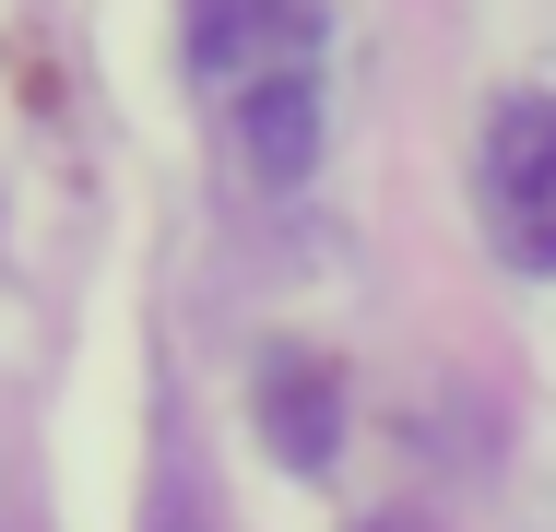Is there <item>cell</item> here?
I'll return each mask as SVG.
<instances>
[{"mask_svg": "<svg viewBox=\"0 0 556 532\" xmlns=\"http://www.w3.org/2000/svg\"><path fill=\"white\" fill-rule=\"evenodd\" d=\"M473 190H485L497 261H509V273H556V96H509L485 118Z\"/></svg>", "mask_w": 556, "mask_h": 532, "instance_id": "2", "label": "cell"}, {"mask_svg": "<svg viewBox=\"0 0 556 532\" xmlns=\"http://www.w3.org/2000/svg\"><path fill=\"white\" fill-rule=\"evenodd\" d=\"M154 532H202V521H154Z\"/></svg>", "mask_w": 556, "mask_h": 532, "instance_id": "4", "label": "cell"}, {"mask_svg": "<svg viewBox=\"0 0 556 532\" xmlns=\"http://www.w3.org/2000/svg\"><path fill=\"white\" fill-rule=\"evenodd\" d=\"M261 438L296 473H332V438H343V367L332 355H273L261 367Z\"/></svg>", "mask_w": 556, "mask_h": 532, "instance_id": "3", "label": "cell"}, {"mask_svg": "<svg viewBox=\"0 0 556 532\" xmlns=\"http://www.w3.org/2000/svg\"><path fill=\"white\" fill-rule=\"evenodd\" d=\"M178 60L225 106L320 84V0H178Z\"/></svg>", "mask_w": 556, "mask_h": 532, "instance_id": "1", "label": "cell"}]
</instances>
